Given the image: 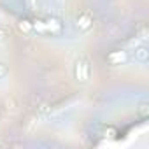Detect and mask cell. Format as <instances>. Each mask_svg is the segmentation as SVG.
Here are the masks:
<instances>
[{
	"instance_id": "cell-1",
	"label": "cell",
	"mask_w": 149,
	"mask_h": 149,
	"mask_svg": "<svg viewBox=\"0 0 149 149\" xmlns=\"http://www.w3.org/2000/svg\"><path fill=\"white\" fill-rule=\"evenodd\" d=\"M90 74H91V68H90L88 60L79 58L76 61V65H74V77H76L79 83H86L90 79Z\"/></svg>"
},
{
	"instance_id": "cell-2",
	"label": "cell",
	"mask_w": 149,
	"mask_h": 149,
	"mask_svg": "<svg viewBox=\"0 0 149 149\" xmlns=\"http://www.w3.org/2000/svg\"><path fill=\"white\" fill-rule=\"evenodd\" d=\"M133 58H135V61H139V63H146V61L149 60V49H147L146 46H139V47H135V51H133Z\"/></svg>"
},
{
	"instance_id": "cell-3",
	"label": "cell",
	"mask_w": 149,
	"mask_h": 149,
	"mask_svg": "<svg viewBox=\"0 0 149 149\" xmlns=\"http://www.w3.org/2000/svg\"><path fill=\"white\" fill-rule=\"evenodd\" d=\"M107 60H109L112 65H121V63L126 61V53H125V51H112V53L107 56Z\"/></svg>"
},
{
	"instance_id": "cell-4",
	"label": "cell",
	"mask_w": 149,
	"mask_h": 149,
	"mask_svg": "<svg viewBox=\"0 0 149 149\" xmlns=\"http://www.w3.org/2000/svg\"><path fill=\"white\" fill-rule=\"evenodd\" d=\"M91 23H93V21H91V18H90L88 14H81V16L77 18V23H76V25H77L79 30H88V28L91 26Z\"/></svg>"
},
{
	"instance_id": "cell-5",
	"label": "cell",
	"mask_w": 149,
	"mask_h": 149,
	"mask_svg": "<svg viewBox=\"0 0 149 149\" xmlns=\"http://www.w3.org/2000/svg\"><path fill=\"white\" fill-rule=\"evenodd\" d=\"M46 30H51V32H60L61 30V25L56 21V19H49L46 23Z\"/></svg>"
},
{
	"instance_id": "cell-6",
	"label": "cell",
	"mask_w": 149,
	"mask_h": 149,
	"mask_svg": "<svg viewBox=\"0 0 149 149\" xmlns=\"http://www.w3.org/2000/svg\"><path fill=\"white\" fill-rule=\"evenodd\" d=\"M137 112H139L140 118H147V114H149V107H147V104H140L139 109H137Z\"/></svg>"
},
{
	"instance_id": "cell-7",
	"label": "cell",
	"mask_w": 149,
	"mask_h": 149,
	"mask_svg": "<svg viewBox=\"0 0 149 149\" xmlns=\"http://www.w3.org/2000/svg\"><path fill=\"white\" fill-rule=\"evenodd\" d=\"M19 28H21L23 32H30V30L33 28V25H32L30 21H26V19H25V21H21V23H19Z\"/></svg>"
},
{
	"instance_id": "cell-8",
	"label": "cell",
	"mask_w": 149,
	"mask_h": 149,
	"mask_svg": "<svg viewBox=\"0 0 149 149\" xmlns=\"http://www.w3.org/2000/svg\"><path fill=\"white\" fill-rule=\"evenodd\" d=\"M33 28H35V30H39V32H46V23H42V21H37V23L33 25Z\"/></svg>"
},
{
	"instance_id": "cell-9",
	"label": "cell",
	"mask_w": 149,
	"mask_h": 149,
	"mask_svg": "<svg viewBox=\"0 0 149 149\" xmlns=\"http://www.w3.org/2000/svg\"><path fill=\"white\" fill-rule=\"evenodd\" d=\"M6 76H7V68H6V65H4V63H0V79L6 77Z\"/></svg>"
},
{
	"instance_id": "cell-10",
	"label": "cell",
	"mask_w": 149,
	"mask_h": 149,
	"mask_svg": "<svg viewBox=\"0 0 149 149\" xmlns=\"http://www.w3.org/2000/svg\"><path fill=\"white\" fill-rule=\"evenodd\" d=\"M6 40V32H4V28H0V42H4Z\"/></svg>"
},
{
	"instance_id": "cell-11",
	"label": "cell",
	"mask_w": 149,
	"mask_h": 149,
	"mask_svg": "<svg viewBox=\"0 0 149 149\" xmlns=\"http://www.w3.org/2000/svg\"><path fill=\"white\" fill-rule=\"evenodd\" d=\"M33 2H35V0H28V4H30V6H33Z\"/></svg>"
}]
</instances>
